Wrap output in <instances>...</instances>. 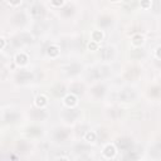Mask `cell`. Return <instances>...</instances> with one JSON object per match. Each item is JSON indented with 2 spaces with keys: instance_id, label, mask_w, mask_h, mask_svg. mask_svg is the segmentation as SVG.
<instances>
[{
  "instance_id": "28",
  "label": "cell",
  "mask_w": 161,
  "mask_h": 161,
  "mask_svg": "<svg viewBox=\"0 0 161 161\" xmlns=\"http://www.w3.org/2000/svg\"><path fill=\"white\" fill-rule=\"evenodd\" d=\"M52 4H53V5H63L64 3H63V2H53Z\"/></svg>"
},
{
  "instance_id": "22",
  "label": "cell",
  "mask_w": 161,
  "mask_h": 161,
  "mask_svg": "<svg viewBox=\"0 0 161 161\" xmlns=\"http://www.w3.org/2000/svg\"><path fill=\"white\" fill-rule=\"evenodd\" d=\"M142 43H143V37H142V35H140V34L134 35V38H132V44H134V45L138 47V45H141Z\"/></svg>"
},
{
  "instance_id": "29",
  "label": "cell",
  "mask_w": 161,
  "mask_h": 161,
  "mask_svg": "<svg viewBox=\"0 0 161 161\" xmlns=\"http://www.w3.org/2000/svg\"><path fill=\"white\" fill-rule=\"evenodd\" d=\"M58 161H68V159H67V157H60Z\"/></svg>"
},
{
  "instance_id": "15",
  "label": "cell",
  "mask_w": 161,
  "mask_h": 161,
  "mask_svg": "<svg viewBox=\"0 0 161 161\" xmlns=\"http://www.w3.org/2000/svg\"><path fill=\"white\" fill-rule=\"evenodd\" d=\"M69 91H71V94H79L83 92V85L80 83H73L71 87H69Z\"/></svg>"
},
{
  "instance_id": "14",
  "label": "cell",
  "mask_w": 161,
  "mask_h": 161,
  "mask_svg": "<svg viewBox=\"0 0 161 161\" xmlns=\"http://www.w3.org/2000/svg\"><path fill=\"white\" fill-rule=\"evenodd\" d=\"M4 118H5V121L8 123H13V122H15L18 120V114H17V112H14V111H8L5 114Z\"/></svg>"
},
{
  "instance_id": "18",
  "label": "cell",
  "mask_w": 161,
  "mask_h": 161,
  "mask_svg": "<svg viewBox=\"0 0 161 161\" xmlns=\"http://www.w3.org/2000/svg\"><path fill=\"white\" fill-rule=\"evenodd\" d=\"M91 37H92V42H94V43H98L100 40H102L103 34H102V31H101V30H94V31H92Z\"/></svg>"
},
{
  "instance_id": "23",
  "label": "cell",
  "mask_w": 161,
  "mask_h": 161,
  "mask_svg": "<svg viewBox=\"0 0 161 161\" xmlns=\"http://www.w3.org/2000/svg\"><path fill=\"white\" fill-rule=\"evenodd\" d=\"M28 131H29V135H31V136H38V135L42 134V130H40V128H39V127H35V126L29 127Z\"/></svg>"
},
{
  "instance_id": "20",
  "label": "cell",
  "mask_w": 161,
  "mask_h": 161,
  "mask_svg": "<svg viewBox=\"0 0 161 161\" xmlns=\"http://www.w3.org/2000/svg\"><path fill=\"white\" fill-rule=\"evenodd\" d=\"M136 160V152L135 151H126L123 156V161H135Z\"/></svg>"
},
{
  "instance_id": "16",
  "label": "cell",
  "mask_w": 161,
  "mask_h": 161,
  "mask_svg": "<svg viewBox=\"0 0 161 161\" xmlns=\"http://www.w3.org/2000/svg\"><path fill=\"white\" fill-rule=\"evenodd\" d=\"M15 62H17V64H19V66H24L28 62V56L24 53H18L15 56Z\"/></svg>"
},
{
  "instance_id": "6",
  "label": "cell",
  "mask_w": 161,
  "mask_h": 161,
  "mask_svg": "<svg viewBox=\"0 0 161 161\" xmlns=\"http://www.w3.org/2000/svg\"><path fill=\"white\" fill-rule=\"evenodd\" d=\"M30 14L33 15L34 18H40L44 14V6L40 3H34L30 8Z\"/></svg>"
},
{
  "instance_id": "27",
  "label": "cell",
  "mask_w": 161,
  "mask_h": 161,
  "mask_svg": "<svg viewBox=\"0 0 161 161\" xmlns=\"http://www.w3.org/2000/svg\"><path fill=\"white\" fill-rule=\"evenodd\" d=\"M4 45H5V40H4V38H0V49H3Z\"/></svg>"
},
{
  "instance_id": "26",
  "label": "cell",
  "mask_w": 161,
  "mask_h": 161,
  "mask_svg": "<svg viewBox=\"0 0 161 161\" xmlns=\"http://www.w3.org/2000/svg\"><path fill=\"white\" fill-rule=\"evenodd\" d=\"M88 48H89L91 51H97L98 45H97V43H94V42H92V40H91V43L88 44Z\"/></svg>"
},
{
  "instance_id": "9",
  "label": "cell",
  "mask_w": 161,
  "mask_h": 161,
  "mask_svg": "<svg viewBox=\"0 0 161 161\" xmlns=\"http://www.w3.org/2000/svg\"><path fill=\"white\" fill-rule=\"evenodd\" d=\"M31 78H33V74H31L30 72H28V71H20L17 74V80L19 83H27Z\"/></svg>"
},
{
  "instance_id": "5",
  "label": "cell",
  "mask_w": 161,
  "mask_h": 161,
  "mask_svg": "<svg viewBox=\"0 0 161 161\" xmlns=\"http://www.w3.org/2000/svg\"><path fill=\"white\" fill-rule=\"evenodd\" d=\"M91 93L96 98H101L105 96L106 93V86L103 83H98V85H96L92 89H91Z\"/></svg>"
},
{
  "instance_id": "11",
  "label": "cell",
  "mask_w": 161,
  "mask_h": 161,
  "mask_svg": "<svg viewBox=\"0 0 161 161\" xmlns=\"http://www.w3.org/2000/svg\"><path fill=\"white\" fill-rule=\"evenodd\" d=\"M111 24H112V18L108 17V15H102L98 20V25L101 28H108Z\"/></svg>"
},
{
  "instance_id": "10",
  "label": "cell",
  "mask_w": 161,
  "mask_h": 161,
  "mask_svg": "<svg viewBox=\"0 0 161 161\" xmlns=\"http://www.w3.org/2000/svg\"><path fill=\"white\" fill-rule=\"evenodd\" d=\"M47 116H48L47 112L43 108H38V109H33V111H31V117H33L35 121H43V120L47 118Z\"/></svg>"
},
{
  "instance_id": "17",
  "label": "cell",
  "mask_w": 161,
  "mask_h": 161,
  "mask_svg": "<svg viewBox=\"0 0 161 161\" xmlns=\"http://www.w3.org/2000/svg\"><path fill=\"white\" fill-rule=\"evenodd\" d=\"M64 103H66L67 106H71V108H72V106H74L77 103V97L74 94H68L67 97L64 98Z\"/></svg>"
},
{
  "instance_id": "1",
  "label": "cell",
  "mask_w": 161,
  "mask_h": 161,
  "mask_svg": "<svg viewBox=\"0 0 161 161\" xmlns=\"http://www.w3.org/2000/svg\"><path fill=\"white\" fill-rule=\"evenodd\" d=\"M136 98V93L131 88H125L120 92V100L123 102H131Z\"/></svg>"
},
{
  "instance_id": "3",
  "label": "cell",
  "mask_w": 161,
  "mask_h": 161,
  "mask_svg": "<svg viewBox=\"0 0 161 161\" xmlns=\"http://www.w3.org/2000/svg\"><path fill=\"white\" fill-rule=\"evenodd\" d=\"M63 117L67 122H74L78 117H79V112L78 109H74V108H69L67 111H64L63 114Z\"/></svg>"
},
{
  "instance_id": "30",
  "label": "cell",
  "mask_w": 161,
  "mask_h": 161,
  "mask_svg": "<svg viewBox=\"0 0 161 161\" xmlns=\"http://www.w3.org/2000/svg\"><path fill=\"white\" fill-rule=\"evenodd\" d=\"M141 161H146V160H141Z\"/></svg>"
},
{
  "instance_id": "2",
  "label": "cell",
  "mask_w": 161,
  "mask_h": 161,
  "mask_svg": "<svg viewBox=\"0 0 161 161\" xmlns=\"http://www.w3.org/2000/svg\"><path fill=\"white\" fill-rule=\"evenodd\" d=\"M117 147L122 151H130L132 147V140L128 137H121L117 141Z\"/></svg>"
},
{
  "instance_id": "24",
  "label": "cell",
  "mask_w": 161,
  "mask_h": 161,
  "mask_svg": "<svg viewBox=\"0 0 161 161\" xmlns=\"http://www.w3.org/2000/svg\"><path fill=\"white\" fill-rule=\"evenodd\" d=\"M79 71H80V67L78 66V64H72V66L69 67V71H68V73L71 74V76H74V74H78L79 73Z\"/></svg>"
},
{
  "instance_id": "13",
  "label": "cell",
  "mask_w": 161,
  "mask_h": 161,
  "mask_svg": "<svg viewBox=\"0 0 161 161\" xmlns=\"http://www.w3.org/2000/svg\"><path fill=\"white\" fill-rule=\"evenodd\" d=\"M18 39H19L20 44H28V43L33 42V37H31L29 33H20V35L18 37Z\"/></svg>"
},
{
  "instance_id": "12",
  "label": "cell",
  "mask_w": 161,
  "mask_h": 161,
  "mask_svg": "<svg viewBox=\"0 0 161 161\" xmlns=\"http://www.w3.org/2000/svg\"><path fill=\"white\" fill-rule=\"evenodd\" d=\"M103 155L106 157H114L116 155V147L114 145H107V146L103 149Z\"/></svg>"
},
{
  "instance_id": "25",
  "label": "cell",
  "mask_w": 161,
  "mask_h": 161,
  "mask_svg": "<svg viewBox=\"0 0 161 161\" xmlns=\"http://www.w3.org/2000/svg\"><path fill=\"white\" fill-rule=\"evenodd\" d=\"M96 138H97V136H96V134H94V132L88 131V132L85 135V140H86V141H88V142H94V141H96Z\"/></svg>"
},
{
  "instance_id": "21",
  "label": "cell",
  "mask_w": 161,
  "mask_h": 161,
  "mask_svg": "<svg viewBox=\"0 0 161 161\" xmlns=\"http://www.w3.org/2000/svg\"><path fill=\"white\" fill-rule=\"evenodd\" d=\"M48 54H49L51 57H57L59 54V48L56 47V45H52L48 48Z\"/></svg>"
},
{
  "instance_id": "19",
  "label": "cell",
  "mask_w": 161,
  "mask_h": 161,
  "mask_svg": "<svg viewBox=\"0 0 161 161\" xmlns=\"http://www.w3.org/2000/svg\"><path fill=\"white\" fill-rule=\"evenodd\" d=\"M47 101H48L47 97L42 94V96H38V97L35 98V105H37L39 108H43V107L47 105Z\"/></svg>"
},
{
  "instance_id": "8",
  "label": "cell",
  "mask_w": 161,
  "mask_h": 161,
  "mask_svg": "<svg viewBox=\"0 0 161 161\" xmlns=\"http://www.w3.org/2000/svg\"><path fill=\"white\" fill-rule=\"evenodd\" d=\"M69 134L67 130H63V128H58V130H56L54 132V140L57 142H64L67 138H68Z\"/></svg>"
},
{
  "instance_id": "4",
  "label": "cell",
  "mask_w": 161,
  "mask_h": 161,
  "mask_svg": "<svg viewBox=\"0 0 161 161\" xmlns=\"http://www.w3.org/2000/svg\"><path fill=\"white\" fill-rule=\"evenodd\" d=\"M11 23L14 25H23L27 23V15L24 11H19L17 14H14L13 15V18H11Z\"/></svg>"
},
{
  "instance_id": "7",
  "label": "cell",
  "mask_w": 161,
  "mask_h": 161,
  "mask_svg": "<svg viewBox=\"0 0 161 161\" xmlns=\"http://www.w3.org/2000/svg\"><path fill=\"white\" fill-rule=\"evenodd\" d=\"M101 57L103 60H111L115 57V48L114 47H106L101 51Z\"/></svg>"
}]
</instances>
